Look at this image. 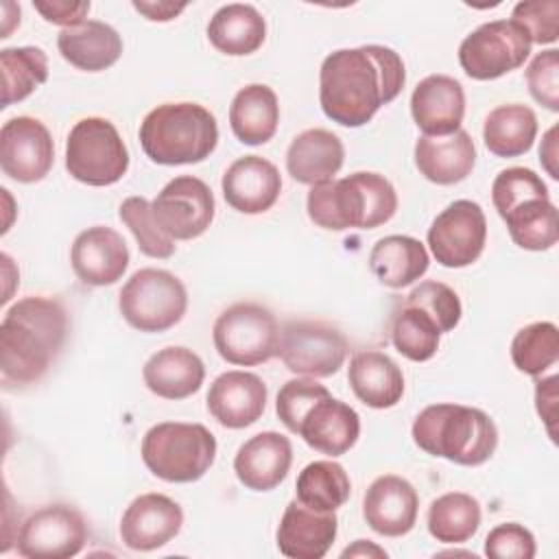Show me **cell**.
Instances as JSON below:
<instances>
[{
	"instance_id": "7402d4cb",
	"label": "cell",
	"mask_w": 559,
	"mask_h": 559,
	"mask_svg": "<svg viewBox=\"0 0 559 559\" xmlns=\"http://www.w3.org/2000/svg\"><path fill=\"white\" fill-rule=\"evenodd\" d=\"M338 533L334 511H314L290 500L280 518L275 542L284 557L290 559H321L332 548Z\"/></svg>"
},
{
	"instance_id": "ab89813d",
	"label": "cell",
	"mask_w": 559,
	"mask_h": 559,
	"mask_svg": "<svg viewBox=\"0 0 559 559\" xmlns=\"http://www.w3.org/2000/svg\"><path fill=\"white\" fill-rule=\"evenodd\" d=\"M120 221L129 227L133 234L138 249L155 260H166L175 253L177 245L170 236L162 231L157 221L153 218L151 201L144 197H127L118 207Z\"/></svg>"
},
{
	"instance_id": "1f68e13d",
	"label": "cell",
	"mask_w": 559,
	"mask_h": 559,
	"mask_svg": "<svg viewBox=\"0 0 559 559\" xmlns=\"http://www.w3.org/2000/svg\"><path fill=\"white\" fill-rule=\"evenodd\" d=\"M210 44L229 57H245L255 52L266 39V22L253 4L231 2L223 4L207 22Z\"/></svg>"
},
{
	"instance_id": "7c38bea8",
	"label": "cell",
	"mask_w": 559,
	"mask_h": 559,
	"mask_svg": "<svg viewBox=\"0 0 559 559\" xmlns=\"http://www.w3.org/2000/svg\"><path fill=\"white\" fill-rule=\"evenodd\" d=\"M90 537L81 511L66 502H52L33 511L15 535V548L26 559H68L83 550Z\"/></svg>"
},
{
	"instance_id": "277c9868",
	"label": "cell",
	"mask_w": 559,
	"mask_h": 559,
	"mask_svg": "<svg viewBox=\"0 0 559 559\" xmlns=\"http://www.w3.org/2000/svg\"><path fill=\"white\" fill-rule=\"evenodd\" d=\"M413 441L430 456L456 465L487 463L498 448L496 421L480 408L463 404H430L413 421Z\"/></svg>"
},
{
	"instance_id": "5bb4252c",
	"label": "cell",
	"mask_w": 559,
	"mask_h": 559,
	"mask_svg": "<svg viewBox=\"0 0 559 559\" xmlns=\"http://www.w3.org/2000/svg\"><path fill=\"white\" fill-rule=\"evenodd\" d=\"M153 218L173 240H192L203 236L216 212L210 186L194 175L170 179L151 201Z\"/></svg>"
},
{
	"instance_id": "8d00e7d4",
	"label": "cell",
	"mask_w": 559,
	"mask_h": 559,
	"mask_svg": "<svg viewBox=\"0 0 559 559\" xmlns=\"http://www.w3.org/2000/svg\"><path fill=\"white\" fill-rule=\"evenodd\" d=\"M352 493L345 467L332 459L308 463L295 483V498L314 511H336Z\"/></svg>"
},
{
	"instance_id": "60d3db41",
	"label": "cell",
	"mask_w": 559,
	"mask_h": 559,
	"mask_svg": "<svg viewBox=\"0 0 559 559\" xmlns=\"http://www.w3.org/2000/svg\"><path fill=\"white\" fill-rule=\"evenodd\" d=\"M535 197H550L548 186L535 170L524 166L500 170L491 183V201L500 218L522 201Z\"/></svg>"
},
{
	"instance_id": "4316f807",
	"label": "cell",
	"mask_w": 559,
	"mask_h": 559,
	"mask_svg": "<svg viewBox=\"0 0 559 559\" xmlns=\"http://www.w3.org/2000/svg\"><path fill=\"white\" fill-rule=\"evenodd\" d=\"M354 395L369 408H393L404 395V373L397 362L378 349L356 352L347 367Z\"/></svg>"
},
{
	"instance_id": "bcb514c9",
	"label": "cell",
	"mask_w": 559,
	"mask_h": 559,
	"mask_svg": "<svg viewBox=\"0 0 559 559\" xmlns=\"http://www.w3.org/2000/svg\"><path fill=\"white\" fill-rule=\"evenodd\" d=\"M323 393H328V386L319 384L314 378H293L284 382L275 400V413L280 421L295 435L297 421L304 411Z\"/></svg>"
},
{
	"instance_id": "d6986e66",
	"label": "cell",
	"mask_w": 559,
	"mask_h": 559,
	"mask_svg": "<svg viewBox=\"0 0 559 559\" xmlns=\"http://www.w3.org/2000/svg\"><path fill=\"white\" fill-rule=\"evenodd\" d=\"M129 247L124 238L105 225L83 229L70 247L74 275L87 286H111L129 266Z\"/></svg>"
},
{
	"instance_id": "4fadbf2b",
	"label": "cell",
	"mask_w": 559,
	"mask_h": 559,
	"mask_svg": "<svg viewBox=\"0 0 559 559\" xmlns=\"http://www.w3.org/2000/svg\"><path fill=\"white\" fill-rule=\"evenodd\" d=\"M426 238L441 266H469L480 258L487 242L485 212L476 201L456 199L435 216Z\"/></svg>"
},
{
	"instance_id": "ac0fdd59",
	"label": "cell",
	"mask_w": 559,
	"mask_h": 559,
	"mask_svg": "<svg viewBox=\"0 0 559 559\" xmlns=\"http://www.w3.org/2000/svg\"><path fill=\"white\" fill-rule=\"evenodd\" d=\"M269 389L258 373L231 369L214 378L205 404L210 415L229 430L255 424L266 408Z\"/></svg>"
},
{
	"instance_id": "484cf974",
	"label": "cell",
	"mask_w": 559,
	"mask_h": 559,
	"mask_svg": "<svg viewBox=\"0 0 559 559\" xmlns=\"http://www.w3.org/2000/svg\"><path fill=\"white\" fill-rule=\"evenodd\" d=\"M146 389L164 400H186L194 395L205 380L201 356L183 345L157 349L142 367Z\"/></svg>"
},
{
	"instance_id": "f1b7e54d",
	"label": "cell",
	"mask_w": 559,
	"mask_h": 559,
	"mask_svg": "<svg viewBox=\"0 0 559 559\" xmlns=\"http://www.w3.org/2000/svg\"><path fill=\"white\" fill-rule=\"evenodd\" d=\"M59 55L83 72H103L122 57V37L100 20H85L57 35Z\"/></svg>"
},
{
	"instance_id": "6da1fadb",
	"label": "cell",
	"mask_w": 559,
	"mask_h": 559,
	"mask_svg": "<svg viewBox=\"0 0 559 559\" xmlns=\"http://www.w3.org/2000/svg\"><path fill=\"white\" fill-rule=\"evenodd\" d=\"M406 83L402 57L380 44L338 48L319 70V103L341 127L367 124L382 105L395 100Z\"/></svg>"
},
{
	"instance_id": "74e56055",
	"label": "cell",
	"mask_w": 559,
	"mask_h": 559,
	"mask_svg": "<svg viewBox=\"0 0 559 559\" xmlns=\"http://www.w3.org/2000/svg\"><path fill=\"white\" fill-rule=\"evenodd\" d=\"M2 109L28 98L48 79V57L37 46L0 50Z\"/></svg>"
},
{
	"instance_id": "83f0119b",
	"label": "cell",
	"mask_w": 559,
	"mask_h": 559,
	"mask_svg": "<svg viewBox=\"0 0 559 559\" xmlns=\"http://www.w3.org/2000/svg\"><path fill=\"white\" fill-rule=\"evenodd\" d=\"M345 162L341 138L328 129L314 127L297 133L286 151V170L297 183L314 186L334 179Z\"/></svg>"
},
{
	"instance_id": "c3c4849f",
	"label": "cell",
	"mask_w": 559,
	"mask_h": 559,
	"mask_svg": "<svg viewBox=\"0 0 559 559\" xmlns=\"http://www.w3.org/2000/svg\"><path fill=\"white\" fill-rule=\"evenodd\" d=\"M535 408L550 439H555V419H557V376H548L535 382Z\"/></svg>"
},
{
	"instance_id": "5b68a950",
	"label": "cell",
	"mask_w": 559,
	"mask_h": 559,
	"mask_svg": "<svg viewBox=\"0 0 559 559\" xmlns=\"http://www.w3.org/2000/svg\"><path fill=\"white\" fill-rule=\"evenodd\" d=\"M138 138L151 162L186 166L199 164L214 153L218 124L214 114L199 103H164L142 118Z\"/></svg>"
},
{
	"instance_id": "ba28073f",
	"label": "cell",
	"mask_w": 559,
	"mask_h": 559,
	"mask_svg": "<svg viewBox=\"0 0 559 559\" xmlns=\"http://www.w3.org/2000/svg\"><path fill=\"white\" fill-rule=\"evenodd\" d=\"M118 310L133 330L166 332L183 319L188 290L170 271L146 266L135 271L120 288Z\"/></svg>"
},
{
	"instance_id": "b9f144b4",
	"label": "cell",
	"mask_w": 559,
	"mask_h": 559,
	"mask_svg": "<svg viewBox=\"0 0 559 559\" xmlns=\"http://www.w3.org/2000/svg\"><path fill=\"white\" fill-rule=\"evenodd\" d=\"M404 301L415 304L419 308H424L430 317H435V321L441 328V334L452 332L463 314V306L459 295L454 293V288H450L443 282H435V280H426L419 282L406 297Z\"/></svg>"
},
{
	"instance_id": "d6a6232c",
	"label": "cell",
	"mask_w": 559,
	"mask_h": 559,
	"mask_svg": "<svg viewBox=\"0 0 559 559\" xmlns=\"http://www.w3.org/2000/svg\"><path fill=\"white\" fill-rule=\"evenodd\" d=\"M537 135V116L528 105L507 103L491 109L483 124V142L496 157H520Z\"/></svg>"
},
{
	"instance_id": "603a6c76",
	"label": "cell",
	"mask_w": 559,
	"mask_h": 559,
	"mask_svg": "<svg viewBox=\"0 0 559 559\" xmlns=\"http://www.w3.org/2000/svg\"><path fill=\"white\" fill-rule=\"evenodd\" d=\"M411 116L421 133L430 138L459 131L465 116L463 85L448 74H428L411 94Z\"/></svg>"
},
{
	"instance_id": "7bdbcfd3",
	"label": "cell",
	"mask_w": 559,
	"mask_h": 559,
	"mask_svg": "<svg viewBox=\"0 0 559 559\" xmlns=\"http://www.w3.org/2000/svg\"><path fill=\"white\" fill-rule=\"evenodd\" d=\"M511 20L524 28L531 44H555L559 37V2L528 0L513 7Z\"/></svg>"
},
{
	"instance_id": "7a4b0ae2",
	"label": "cell",
	"mask_w": 559,
	"mask_h": 559,
	"mask_svg": "<svg viewBox=\"0 0 559 559\" xmlns=\"http://www.w3.org/2000/svg\"><path fill=\"white\" fill-rule=\"evenodd\" d=\"M70 332L66 306L46 295L17 299L0 323V373L7 389L39 382L61 354Z\"/></svg>"
},
{
	"instance_id": "4dcf8cb0",
	"label": "cell",
	"mask_w": 559,
	"mask_h": 559,
	"mask_svg": "<svg viewBox=\"0 0 559 559\" xmlns=\"http://www.w3.org/2000/svg\"><path fill=\"white\" fill-rule=\"evenodd\" d=\"M229 124L242 144H266L280 124L277 94L264 83H249L240 87L229 105Z\"/></svg>"
},
{
	"instance_id": "9c48e42d",
	"label": "cell",
	"mask_w": 559,
	"mask_h": 559,
	"mask_svg": "<svg viewBox=\"0 0 559 559\" xmlns=\"http://www.w3.org/2000/svg\"><path fill=\"white\" fill-rule=\"evenodd\" d=\"M212 341L225 362L255 367L277 356L280 325L266 306L238 301L216 317Z\"/></svg>"
},
{
	"instance_id": "9a60e30c",
	"label": "cell",
	"mask_w": 559,
	"mask_h": 559,
	"mask_svg": "<svg viewBox=\"0 0 559 559\" xmlns=\"http://www.w3.org/2000/svg\"><path fill=\"white\" fill-rule=\"evenodd\" d=\"M55 164V142L48 127L33 116H15L0 129V166L20 183L41 181Z\"/></svg>"
},
{
	"instance_id": "7dc6e473",
	"label": "cell",
	"mask_w": 559,
	"mask_h": 559,
	"mask_svg": "<svg viewBox=\"0 0 559 559\" xmlns=\"http://www.w3.org/2000/svg\"><path fill=\"white\" fill-rule=\"evenodd\" d=\"M35 11L50 24L70 28L76 26L81 22H85L87 11H90V2H70V0H37L33 2Z\"/></svg>"
},
{
	"instance_id": "30bf717a",
	"label": "cell",
	"mask_w": 559,
	"mask_h": 559,
	"mask_svg": "<svg viewBox=\"0 0 559 559\" xmlns=\"http://www.w3.org/2000/svg\"><path fill=\"white\" fill-rule=\"evenodd\" d=\"M347 352L345 334L325 321L290 319L280 330L277 356L295 376L330 378L343 367Z\"/></svg>"
},
{
	"instance_id": "f546056e",
	"label": "cell",
	"mask_w": 559,
	"mask_h": 559,
	"mask_svg": "<svg viewBox=\"0 0 559 559\" xmlns=\"http://www.w3.org/2000/svg\"><path fill=\"white\" fill-rule=\"evenodd\" d=\"M369 269L373 277L389 288H404L421 280L430 266L426 247L404 234H391L380 238L369 251Z\"/></svg>"
},
{
	"instance_id": "836d02e7",
	"label": "cell",
	"mask_w": 559,
	"mask_h": 559,
	"mask_svg": "<svg viewBox=\"0 0 559 559\" xmlns=\"http://www.w3.org/2000/svg\"><path fill=\"white\" fill-rule=\"evenodd\" d=\"M480 502L465 491H448L428 507V533L441 544H463L480 528Z\"/></svg>"
},
{
	"instance_id": "e0dca14e",
	"label": "cell",
	"mask_w": 559,
	"mask_h": 559,
	"mask_svg": "<svg viewBox=\"0 0 559 559\" xmlns=\"http://www.w3.org/2000/svg\"><path fill=\"white\" fill-rule=\"evenodd\" d=\"M295 435H299L308 448L334 459L356 445L360 437V417L349 404L332 397L328 391L304 411Z\"/></svg>"
},
{
	"instance_id": "3957f363",
	"label": "cell",
	"mask_w": 559,
	"mask_h": 559,
	"mask_svg": "<svg viewBox=\"0 0 559 559\" xmlns=\"http://www.w3.org/2000/svg\"><path fill=\"white\" fill-rule=\"evenodd\" d=\"M306 210L317 227L330 231L376 229L395 216L397 192L384 175L358 170L310 186Z\"/></svg>"
},
{
	"instance_id": "ee69618b",
	"label": "cell",
	"mask_w": 559,
	"mask_h": 559,
	"mask_svg": "<svg viewBox=\"0 0 559 559\" xmlns=\"http://www.w3.org/2000/svg\"><path fill=\"white\" fill-rule=\"evenodd\" d=\"M526 85L531 96L550 111H559V50L537 52L526 68Z\"/></svg>"
},
{
	"instance_id": "52a82bcc",
	"label": "cell",
	"mask_w": 559,
	"mask_h": 559,
	"mask_svg": "<svg viewBox=\"0 0 559 559\" xmlns=\"http://www.w3.org/2000/svg\"><path fill=\"white\" fill-rule=\"evenodd\" d=\"M66 170L85 186L118 183L129 170V151L116 124L100 116L81 118L66 140Z\"/></svg>"
},
{
	"instance_id": "8992f818",
	"label": "cell",
	"mask_w": 559,
	"mask_h": 559,
	"mask_svg": "<svg viewBox=\"0 0 559 559\" xmlns=\"http://www.w3.org/2000/svg\"><path fill=\"white\" fill-rule=\"evenodd\" d=\"M146 469L166 483H194L216 459V437L203 424L159 421L151 426L140 445Z\"/></svg>"
},
{
	"instance_id": "816d5d0a",
	"label": "cell",
	"mask_w": 559,
	"mask_h": 559,
	"mask_svg": "<svg viewBox=\"0 0 559 559\" xmlns=\"http://www.w3.org/2000/svg\"><path fill=\"white\" fill-rule=\"evenodd\" d=\"M369 555H373V557H386V550L380 548V546H376V544H371L369 539H356L354 546H347V548L341 552L343 559H345V557H369Z\"/></svg>"
},
{
	"instance_id": "cb8c5ba5",
	"label": "cell",
	"mask_w": 559,
	"mask_h": 559,
	"mask_svg": "<svg viewBox=\"0 0 559 559\" xmlns=\"http://www.w3.org/2000/svg\"><path fill=\"white\" fill-rule=\"evenodd\" d=\"M293 465V443L286 435L264 430L249 437L234 456L236 478L251 491H271L284 483Z\"/></svg>"
},
{
	"instance_id": "e575fe53",
	"label": "cell",
	"mask_w": 559,
	"mask_h": 559,
	"mask_svg": "<svg viewBox=\"0 0 559 559\" xmlns=\"http://www.w3.org/2000/svg\"><path fill=\"white\" fill-rule=\"evenodd\" d=\"M502 221L507 223L511 240L526 251H548L559 240L557 207L550 197L526 199L509 210Z\"/></svg>"
},
{
	"instance_id": "d4e9b609",
	"label": "cell",
	"mask_w": 559,
	"mask_h": 559,
	"mask_svg": "<svg viewBox=\"0 0 559 559\" xmlns=\"http://www.w3.org/2000/svg\"><path fill=\"white\" fill-rule=\"evenodd\" d=\"M415 166L419 175L437 186H452L467 179L476 164V146L465 129L450 135H421L415 142Z\"/></svg>"
},
{
	"instance_id": "f6af8a7d",
	"label": "cell",
	"mask_w": 559,
	"mask_h": 559,
	"mask_svg": "<svg viewBox=\"0 0 559 559\" xmlns=\"http://www.w3.org/2000/svg\"><path fill=\"white\" fill-rule=\"evenodd\" d=\"M535 552V535L518 522L496 524L485 537V555L491 559H533Z\"/></svg>"
},
{
	"instance_id": "ffe728a7",
	"label": "cell",
	"mask_w": 559,
	"mask_h": 559,
	"mask_svg": "<svg viewBox=\"0 0 559 559\" xmlns=\"http://www.w3.org/2000/svg\"><path fill=\"white\" fill-rule=\"evenodd\" d=\"M419 511L417 489L397 474L378 476L362 496V518L382 537H402L413 531Z\"/></svg>"
},
{
	"instance_id": "2e32d148",
	"label": "cell",
	"mask_w": 559,
	"mask_h": 559,
	"mask_svg": "<svg viewBox=\"0 0 559 559\" xmlns=\"http://www.w3.org/2000/svg\"><path fill=\"white\" fill-rule=\"evenodd\" d=\"M183 526V509L164 493H142L129 502L120 518V539L127 548L151 552L166 546Z\"/></svg>"
},
{
	"instance_id": "681fc988",
	"label": "cell",
	"mask_w": 559,
	"mask_h": 559,
	"mask_svg": "<svg viewBox=\"0 0 559 559\" xmlns=\"http://www.w3.org/2000/svg\"><path fill=\"white\" fill-rule=\"evenodd\" d=\"M188 4L186 2H133V9L142 13L151 22H170L175 20Z\"/></svg>"
},
{
	"instance_id": "8fae6325",
	"label": "cell",
	"mask_w": 559,
	"mask_h": 559,
	"mask_svg": "<svg viewBox=\"0 0 559 559\" xmlns=\"http://www.w3.org/2000/svg\"><path fill=\"white\" fill-rule=\"evenodd\" d=\"M531 39L513 20H491L474 28L459 46V63L474 81L500 79L531 55Z\"/></svg>"
},
{
	"instance_id": "d590c367",
	"label": "cell",
	"mask_w": 559,
	"mask_h": 559,
	"mask_svg": "<svg viewBox=\"0 0 559 559\" xmlns=\"http://www.w3.org/2000/svg\"><path fill=\"white\" fill-rule=\"evenodd\" d=\"M389 330L395 349L413 362H426L439 349L441 328L435 317L404 299L393 308Z\"/></svg>"
},
{
	"instance_id": "f35d334b",
	"label": "cell",
	"mask_w": 559,
	"mask_h": 559,
	"mask_svg": "<svg viewBox=\"0 0 559 559\" xmlns=\"http://www.w3.org/2000/svg\"><path fill=\"white\" fill-rule=\"evenodd\" d=\"M511 360L526 376H542L559 360V330L552 321L520 328L511 341Z\"/></svg>"
},
{
	"instance_id": "f907efd6",
	"label": "cell",
	"mask_w": 559,
	"mask_h": 559,
	"mask_svg": "<svg viewBox=\"0 0 559 559\" xmlns=\"http://www.w3.org/2000/svg\"><path fill=\"white\" fill-rule=\"evenodd\" d=\"M557 159H559V151H557V124H552V127L544 133V140H542V144H539V162H542L544 170H546L552 179H559Z\"/></svg>"
},
{
	"instance_id": "44dd1931",
	"label": "cell",
	"mask_w": 559,
	"mask_h": 559,
	"mask_svg": "<svg viewBox=\"0 0 559 559\" xmlns=\"http://www.w3.org/2000/svg\"><path fill=\"white\" fill-rule=\"evenodd\" d=\"M227 205L240 214L271 210L282 192V175L273 162L260 155H245L231 162L221 179Z\"/></svg>"
}]
</instances>
